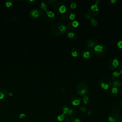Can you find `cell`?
<instances>
[{
  "instance_id": "1",
  "label": "cell",
  "mask_w": 122,
  "mask_h": 122,
  "mask_svg": "<svg viewBox=\"0 0 122 122\" xmlns=\"http://www.w3.org/2000/svg\"><path fill=\"white\" fill-rule=\"evenodd\" d=\"M51 31L55 35H61L67 30V27L61 23H55L53 24L50 28Z\"/></svg>"
},
{
  "instance_id": "2",
  "label": "cell",
  "mask_w": 122,
  "mask_h": 122,
  "mask_svg": "<svg viewBox=\"0 0 122 122\" xmlns=\"http://www.w3.org/2000/svg\"><path fill=\"white\" fill-rule=\"evenodd\" d=\"M43 20L47 23L52 22L55 18L54 13L51 10H46L42 13Z\"/></svg>"
},
{
  "instance_id": "3",
  "label": "cell",
  "mask_w": 122,
  "mask_h": 122,
  "mask_svg": "<svg viewBox=\"0 0 122 122\" xmlns=\"http://www.w3.org/2000/svg\"><path fill=\"white\" fill-rule=\"evenodd\" d=\"M75 91L78 94L85 95L88 92V87L84 82H80L78 83L75 87Z\"/></svg>"
},
{
  "instance_id": "4",
  "label": "cell",
  "mask_w": 122,
  "mask_h": 122,
  "mask_svg": "<svg viewBox=\"0 0 122 122\" xmlns=\"http://www.w3.org/2000/svg\"><path fill=\"white\" fill-rule=\"evenodd\" d=\"M54 10L57 13L61 14H64L67 8L64 2L62 1H57L54 5Z\"/></svg>"
},
{
  "instance_id": "5",
  "label": "cell",
  "mask_w": 122,
  "mask_h": 122,
  "mask_svg": "<svg viewBox=\"0 0 122 122\" xmlns=\"http://www.w3.org/2000/svg\"><path fill=\"white\" fill-rule=\"evenodd\" d=\"M106 50V47L102 44H97L93 48L94 53L99 57L102 56L105 54Z\"/></svg>"
},
{
  "instance_id": "6",
  "label": "cell",
  "mask_w": 122,
  "mask_h": 122,
  "mask_svg": "<svg viewBox=\"0 0 122 122\" xmlns=\"http://www.w3.org/2000/svg\"><path fill=\"white\" fill-rule=\"evenodd\" d=\"M99 84L102 88L105 90H107L111 87L112 82L110 79L108 78H103L100 81Z\"/></svg>"
},
{
  "instance_id": "7",
  "label": "cell",
  "mask_w": 122,
  "mask_h": 122,
  "mask_svg": "<svg viewBox=\"0 0 122 122\" xmlns=\"http://www.w3.org/2000/svg\"><path fill=\"white\" fill-rule=\"evenodd\" d=\"M42 14V10L38 8H33L29 12L30 17L34 19L39 18Z\"/></svg>"
},
{
  "instance_id": "8",
  "label": "cell",
  "mask_w": 122,
  "mask_h": 122,
  "mask_svg": "<svg viewBox=\"0 0 122 122\" xmlns=\"http://www.w3.org/2000/svg\"><path fill=\"white\" fill-rule=\"evenodd\" d=\"M93 52L92 50L89 48H86L84 49L81 52V57L85 58V59H89L90 58H91L92 54H93Z\"/></svg>"
},
{
  "instance_id": "9",
  "label": "cell",
  "mask_w": 122,
  "mask_h": 122,
  "mask_svg": "<svg viewBox=\"0 0 122 122\" xmlns=\"http://www.w3.org/2000/svg\"><path fill=\"white\" fill-rule=\"evenodd\" d=\"M81 98L78 95H73L70 98V103L71 105L77 106L80 104Z\"/></svg>"
},
{
  "instance_id": "10",
  "label": "cell",
  "mask_w": 122,
  "mask_h": 122,
  "mask_svg": "<svg viewBox=\"0 0 122 122\" xmlns=\"http://www.w3.org/2000/svg\"><path fill=\"white\" fill-rule=\"evenodd\" d=\"M109 122H120V117L116 113L112 112L110 113L108 118Z\"/></svg>"
},
{
  "instance_id": "11",
  "label": "cell",
  "mask_w": 122,
  "mask_h": 122,
  "mask_svg": "<svg viewBox=\"0 0 122 122\" xmlns=\"http://www.w3.org/2000/svg\"><path fill=\"white\" fill-rule=\"evenodd\" d=\"M119 62L117 58L112 59L108 63V67L111 70H114L119 65Z\"/></svg>"
},
{
  "instance_id": "12",
  "label": "cell",
  "mask_w": 122,
  "mask_h": 122,
  "mask_svg": "<svg viewBox=\"0 0 122 122\" xmlns=\"http://www.w3.org/2000/svg\"><path fill=\"white\" fill-rule=\"evenodd\" d=\"M8 95V91L4 88H0V102L4 101Z\"/></svg>"
},
{
  "instance_id": "13",
  "label": "cell",
  "mask_w": 122,
  "mask_h": 122,
  "mask_svg": "<svg viewBox=\"0 0 122 122\" xmlns=\"http://www.w3.org/2000/svg\"><path fill=\"white\" fill-rule=\"evenodd\" d=\"M56 122H70V120L67 116L61 114L57 116Z\"/></svg>"
},
{
  "instance_id": "14",
  "label": "cell",
  "mask_w": 122,
  "mask_h": 122,
  "mask_svg": "<svg viewBox=\"0 0 122 122\" xmlns=\"http://www.w3.org/2000/svg\"><path fill=\"white\" fill-rule=\"evenodd\" d=\"M97 44V42L93 40H88L86 43V45L87 48L92 49L94 48V47Z\"/></svg>"
},
{
  "instance_id": "15",
  "label": "cell",
  "mask_w": 122,
  "mask_h": 122,
  "mask_svg": "<svg viewBox=\"0 0 122 122\" xmlns=\"http://www.w3.org/2000/svg\"><path fill=\"white\" fill-rule=\"evenodd\" d=\"M76 6H77L76 2L74 0H71V1H70L68 3L66 8L69 10L71 11V10H74L76 8Z\"/></svg>"
},
{
  "instance_id": "16",
  "label": "cell",
  "mask_w": 122,
  "mask_h": 122,
  "mask_svg": "<svg viewBox=\"0 0 122 122\" xmlns=\"http://www.w3.org/2000/svg\"><path fill=\"white\" fill-rule=\"evenodd\" d=\"M100 0H95L96 3L92 5L89 8L90 10L93 11H96V12H99V8L98 6V3L99 2Z\"/></svg>"
},
{
  "instance_id": "17",
  "label": "cell",
  "mask_w": 122,
  "mask_h": 122,
  "mask_svg": "<svg viewBox=\"0 0 122 122\" xmlns=\"http://www.w3.org/2000/svg\"><path fill=\"white\" fill-rule=\"evenodd\" d=\"M65 17L68 20H73L75 18V15L71 11H68L66 13Z\"/></svg>"
},
{
  "instance_id": "18",
  "label": "cell",
  "mask_w": 122,
  "mask_h": 122,
  "mask_svg": "<svg viewBox=\"0 0 122 122\" xmlns=\"http://www.w3.org/2000/svg\"><path fill=\"white\" fill-rule=\"evenodd\" d=\"M121 73L118 71H114L112 72V78L113 80V81L118 80V79L119 78L120 76Z\"/></svg>"
},
{
  "instance_id": "19",
  "label": "cell",
  "mask_w": 122,
  "mask_h": 122,
  "mask_svg": "<svg viewBox=\"0 0 122 122\" xmlns=\"http://www.w3.org/2000/svg\"><path fill=\"white\" fill-rule=\"evenodd\" d=\"M71 54L74 57H78L79 56V51L76 48H73L71 50Z\"/></svg>"
},
{
  "instance_id": "20",
  "label": "cell",
  "mask_w": 122,
  "mask_h": 122,
  "mask_svg": "<svg viewBox=\"0 0 122 122\" xmlns=\"http://www.w3.org/2000/svg\"><path fill=\"white\" fill-rule=\"evenodd\" d=\"M110 92H111V94L112 96H117L119 93V90L117 88L112 86V87L111 89Z\"/></svg>"
},
{
  "instance_id": "21",
  "label": "cell",
  "mask_w": 122,
  "mask_h": 122,
  "mask_svg": "<svg viewBox=\"0 0 122 122\" xmlns=\"http://www.w3.org/2000/svg\"><path fill=\"white\" fill-rule=\"evenodd\" d=\"M67 36L71 40H75L76 38V36L74 32L71 30H69L67 32Z\"/></svg>"
},
{
  "instance_id": "22",
  "label": "cell",
  "mask_w": 122,
  "mask_h": 122,
  "mask_svg": "<svg viewBox=\"0 0 122 122\" xmlns=\"http://www.w3.org/2000/svg\"><path fill=\"white\" fill-rule=\"evenodd\" d=\"M40 8L42 10H43V11H46L47 10L48 4L45 1H42L40 4Z\"/></svg>"
},
{
  "instance_id": "23",
  "label": "cell",
  "mask_w": 122,
  "mask_h": 122,
  "mask_svg": "<svg viewBox=\"0 0 122 122\" xmlns=\"http://www.w3.org/2000/svg\"><path fill=\"white\" fill-rule=\"evenodd\" d=\"M112 84L113 87H116L118 88L121 86L122 83H121V81H120L115 80V81H113Z\"/></svg>"
},
{
  "instance_id": "24",
  "label": "cell",
  "mask_w": 122,
  "mask_h": 122,
  "mask_svg": "<svg viewBox=\"0 0 122 122\" xmlns=\"http://www.w3.org/2000/svg\"><path fill=\"white\" fill-rule=\"evenodd\" d=\"M69 108L68 107V106L67 105H63L61 108V110L62 112V114H63L65 115L66 114H67L69 111Z\"/></svg>"
},
{
  "instance_id": "25",
  "label": "cell",
  "mask_w": 122,
  "mask_h": 122,
  "mask_svg": "<svg viewBox=\"0 0 122 122\" xmlns=\"http://www.w3.org/2000/svg\"><path fill=\"white\" fill-rule=\"evenodd\" d=\"M4 5L7 8H10L12 6L13 4V1L11 0H6L4 2Z\"/></svg>"
},
{
  "instance_id": "26",
  "label": "cell",
  "mask_w": 122,
  "mask_h": 122,
  "mask_svg": "<svg viewBox=\"0 0 122 122\" xmlns=\"http://www.w3.org/2000/svg\"><path fill=\"white\" fill-rule=\"evenodd\" d=\"M82 101L85 104H88L90 102L89 98L87 95H84L82 98Z\"/></svg>"
},
{
  "instance_id": "27",
  "label": "cell",
  "mask_w": 122,
  "mask_h": 122,
  "mask_svg": "<svg viewBox=\"0 0 122 122\" xmlns=\"http://www.w3.org/2000/svg\"><path fill=\"white\" fill-rule=\"evenodd\" d=\"M90 21H91V24L93 26V27H96L98 25V22L96 20L95 18H92L90 19Z\"/></svg>"
},
{
  "instance_id": "28",
  "label": "cell",
  "mask_w": 122,
  "mask_h": 122,
  "mask_svg": "<svg viewBox=\"0 0 122 122\" xmlns=\"http://www.w3.org/2000/svg\"><path fill=\"white\" fill-rule=\"evenodd\" d=\"M70 122H81L79 118L76 117H72L71 118V120H70Z\"/></svg>"
},
{
  "instance_id": "29",
  "label": "cell",
  "mask_w": 122,
  "mask_h": 122,
  "mask_svg": "<svg viewBox=\"0 0 122 122\" xmlns=\"http://www.w3.org/2000/svg\"><path fill=\"white\" fill-rule=\"evenodd\" d=\"M68 116H72L74 114V111L71 108H69V111L67 113Z\"/></svg>"
},
{
  "instance_id": "30",
  "label": "cell",
  "mask_w": 122,
  "mask_h": 122,
  "mask_svg": "<svg viewBox=\"0 0 122 122\" xmlns=\"http://www.w3.org/2000/svg\"><path fill=\"white\" fill-rule=\"evenodd\" d=\"M71 23L73 27L75 29L76 27H77V26L79 25V22L77 20H73L72 21H71Z\"/></svg>"
},
{
  "instance_id": "31",
  "label": "cell",
  "mask_w": 122,
  "mask_h": 122,
  "mask_svg": "<svg viewBox=\"0 0 122 122\" xmlns=\"http://www.w3.org/2000/svg\"><path fill=\"white\" fill-rule=\"evenodd\" d=\"M89 13H90V14L92 16H96L99 12H96V11H93L92 10H91L89 9Z\"/></svg>"
},
{
  "instance_id": "32",
  "label": "cell",
  "mask_w": 122,
  "mask_h": 122,
  "mask_svg": "<svg viewBox=\"0 0 122 122\" xmlns=\"http://www.w3.org/2000/svg\"><path fill=\"white\" fill-rule=\"evenodd\" d=\"M79 110H80V111L81 112H85L86 111L87 109H86V108L85 106H80V107H79Z\"/></svg>"
},
{
  "instance_id": "33",
  "label": "cell",
  "mask_w": 122,
  "mask_h": 122,
  "mask_svg": "<svg viewBox=\"0 0 122 122\" xmlns=\"http://www.w3.org/2000/svg\"><path fill=\"white\" fill-rule=\"evenodd\" d=\"M117 46L118 47V48L122 51V40H121V41H119L117 43Z\"/></svg>"
},
{
  "instance_id": "34",
  "label": "cell",
  "mask_w": 122,
  "mask_h": 122,
  "mask_svg": "<svg viewBox=\"0 0 122 122\" xmlns=\"http://www.w3.org/2000/svg\"><path fill=\"white\" fill-rule=\"evenodd\" d=\"M67 28L70 30H73L75 29L73 27V26H72L71 25V21L69 22L68 25H67Z\"/></svg>"
},
{
  "instance_id": "35",
  "label": "cell",
  "mask_w": 122,
  "mask_h": 122,
  "mask_svg": "<svg viewBox=\"0 0 122 122\" xmlns=\"http://www.w3.org/2000/svg\"><path fill=\"white\" fill-rule=\"evenodd\" d=\"M116 2V0H108L107 2L108 3V4L109 5H113Z\"/></svg>"
},
{
  "instance_id": "36",
  "label": "cell",
  "mask_w": 122,
  "mask_h": 122,
  "mask_svg": "<svg viewBox=\"0 0 122 122\" xmlns=\"http://www.w3.org/2000/svg\"><path fill=\"white\" fill-rule=\"evenodd\" d=\"M60 18L61 20H64L65 19V15L64 14H61L60 15Z\"/></svg>"
},
{
  "instance_id": "37",
  "label": "cell",
  "mask_w": 122,
  "mask_h": 122,
  "mask_svg": "<svg viewBox=\"0 0 122 122\" xmlns=\"http://www.w3.org/2000/svg\"><path fill=\"white\" fill-rule=\"evenodd\" d=\"M19 117L20 118V119H24V118L26 117V115L24 113H21L19 115Z\"/></svg>"
},
{
  "instance_id": "38",
  "label": "cell",
  "mask_w": 122,
  "mask_h": 122,
  "mask_svg": "<svg viewBox=\"0 0 122 122\" xmlns=\"http://www.w3.org/2000/svg\"><path fill=\"white\" fill-rule=\"evenodd\" d=\"M119 70L120 71V73L122 74V61L120 63V66H119Z\"/></svg>"
},
{
  "instance_id": "39",
  "label": "cell",
  "mask_w": 122,
  "mask_h": 122,
  "mask_svg": "<svg viewBox=\"0 0 122 122\" xmlns=\"http://www.w3.org/2000/svg\"><path fill=\"white\" fill-rule=\"evenodd\" d=\"M56 0H48V2L50 4H52V3H54L55 2H56Z\"/></svg>"
},
{
  "instance_id": "40",
  "label": "cell",
  "mask_w": 122,
  "mask_h": 122,
  "mask_svg": "<svg viewBox=\"0 0 122 122\" xmlns=\"http://www.w3.org/2000/svg\"><path fill=\"white\" fill-rule=\"evenodd\" d=\"M17 19H18V17H17L16 15H15V16H12V17H11V20H16Z\"/></svg>"
},
{
  "instance_id": "41",
  "label": "cell",
  "mask_w": 122,
  "mask_h": 122,
  "mask_svg": "<svg viewBox=\"0 0 122 122\" xmlns=\"http://www.w3.org/2000/svg\"><path fill=\"white\" fill-rule=\"evenodd\" d=\"M36 0H26V2L29 3H32L33 2H35Z\"/></svg>"
},
{
  "instance_id": "42",
  "label": "cell",
  "mask_w": 122,
  "mask_h": 122,
  "mask_svg": "<svg viewBox=\"0 0 122 122\" xmlns=\"http://www.w3.org/2000/svg\"><path fill=\"white\" fill-rule=\"evenodd\" d=\"M84 17H85L86 19H90V18H91L90 15L89 14H84Z\"/></svg>"
},
{
  "instance_id": "43",
  "label": "cell",
  "mask_w": 122,
  "mask_h": 122,
  "mask_svg": "<svg viewBox=\"0 0 122 122\" xmlns=\"http://www.w3.org/2000/svg\"><path fill=\"white\" fill-rule=\"evenodd\" d=\"M8 95H9V96H12V93H11V92H10V93L8 94Z\"/></svg>"
},
{
  "instance_id": "44",
  "label": "cell",
  "mask_w": 122,
  "mask_h": 122,
  "mask_svg": "<svg viewBox=\"0 0 122 122\" xmlns=\"http://www.w3.org/2000/svg\"><path fill=\"white\" fill-rule=\"evenodd\" d=\"M87 114H88V115H91V112L90 111H88V112H87Z\"/></svg>"
},
{
  "instance_id": "45",
  "label": "cell",
  "mask_w": 122,
  "mask_h": 122,
  "mask_svg": "<svg viewBox=\"0 0 122 122\" xmlns=\"http://www.w3.org/2000/svg\"><path fill=\"white\" fill-rule=\"evenodd\" d=\"M120 94L122 96V88L120 90Z\"/></svg>"
},
{
  "instance_id": "46",
  "label": "cell",
  "mask_w": 122,
  "mask_h": 122,
  "mask_svg": "<svg viewBox=\"0 0 122 122\" xmlns=\"http://www.w3.org/2000/svg\"><path fill=\"white\" fill-rule=\"evenodd\" d=\"M61 91H63V92H65V90H64V89H63V88L62 89V88H61Z\"/></svg>"
},
{
  "instance_id": "47",
  "label": "cell",
  "mask_w": 122,
  "mask_h": 122,
  "mask_svg": "<svg viewBox=\"0 0 122 122\" xmlns=\"http://www.w3.org/2000/svg\"><path fill=\"white\" fill-rule=\"evenodd\" d=\"M120 122H122V116L120 118Z\"/></svg>"
},
{
  "instance_id": "48",
  "label": "cell",
  "mask_w": 122,
  "mask_h": 122,
  "mask_svg": "<svg viewBox=\"0 0 122 122\" xmlns=\"http://www.w3.org/2000/svg\"><path fill=\"white\" fill-rule=\"evenodd\" d=\"M120 105L122 106V102H120Z\"/></svg>"
},
{
  "instance_id": "49",
  "label": "cell",
  "mask_w": 122,
  "mask_h": 122,
  "mask_svg": "<svg viewBox=\"0 0 122 122\" xmlns=\"http://www.w3.org/2000/svg\"></svg>"
}]
</instances>
